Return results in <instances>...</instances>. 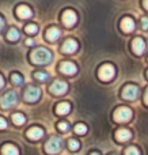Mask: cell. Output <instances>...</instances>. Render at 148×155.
I'll return each instance as SVG.
<instances>
[{"label": "cell", "instance_id": "6da1fadb", "mask_svg": "<svg viewBox=\"0 0 148 155\" xmlns=\"http://www.w3.org/2000/svg\"><path fill=\"white\" fill-rule=\"evenodd\" d=\"M30 59L34 64H48L52 60V53L45 48H37L31 52Z\"/></svg>", "mask_w": 148, "mask_h": 155}, {"label": "cell", "instance_id": "7a4b0ae2", "mask_svg": "<svg viewBox=\"0 0 148 155\" xmlns=\"http://www.w3.org/2000/svg\"><path fill=\"white\" fill-rule=\"evenodd\" d=\"M132 118V110L127 106H121L114 112V120L117 123H127Z\"/></svg>", "mask_w": 148, "mask_h": 155}, {"label": "cell", "instance_id": "3957f363", "mask_svg": "<svg viewBox=\"0 0 148 155\" xmlns=\"http://www.w3.org/2000/svg\"><path fill=\"white\" fill-rule=\"evenodd\" d=\"M61 146H63V142L60 137H50L48 140V143L45 144V150L48 154H57L60 150H61Z\"/></svg>", "mask_w": 148, "mask_h": 155}, {"label": "cell", "instance_id": "277c9868", "mask_svg": "<svg viewBox=\"0 0 148 155\" xmlns=\"http://www.w3.org/2000/svg\"><path fill=\"white\" fill-rule=\"evenodd\" d=\"M116 75V68L113 67L111 64H105L101 67L99 70V78L102 80H105V82H109V80H111Z\"/></svg>", "mask_w": 148, "mask_h": 155}, {"label": "cell", "instance_id": "5b68a950", "mask_svg": "<svg viewBox=\"0 0 148 155\" xmlns=\"http://www.w3.org/2000/svg\"><path fill=\"white\" fill-rule=\"evenodd\" d=\"M41 95V90L38 87H35V86H30V87L26 88V91H24V99L29 102H34L37 101L38 98H40Z\"/></svg>", "mask_w": 148, "mask_h": 155}, {"label": "cell", "instance_id": "8992f818", "mask_svg": "<svg viewBox=\"0 0 148 155\" xmlns=\"http://www.w3.org/2000/svg\"><path fill=\"white\" fill-rule=\"evenodd\" d=\"M76 21H78V15H76L75 11L65 10L64 12H63V23H64L65 26H68V27L73 26V25L76 23Z\"/></svg>", "mask_w": 148, "mask_h": 155}, {"label": "cell", "instance_id": "52a82bcc", "mask_svg": "<svg viewBox=\"0 0 148 155\" xmlns=\"http://www.w3.org/2000/svg\"><path fill=\"white\" fill-rule=\"evenodd\" d=\"M0 104H2V107H4V109H7V107L15 105L16 104V94L14 93V91H8L7 94H4V95H3Z\"/></svg>", "mask_w": 148, "mask_h": 155}, {"label": "cell", "instance_id": "ba28073f", "mask_svg": "<svg viewBox=\"0 0 148 155\" xmlns=\"http://www.w3.org/2000/svg\"><path fill=\"white\" fill-rule=\"evenodd\" d=\"M137 95H139V88L133 84H128L127 87L124 88V91H122V97H124L125 99H129V101L136 99Z\"/></svg>", "mask_w": 148, "mask_h": 155}, {"label": "cell", "instance_id": "9c48e42d", "mask_svg": "<svg viewBox=\"0 0 148 155\" xmlns=\"http://www.w3.org/2000/svg\"><path fill=\"white\" fill-rule=\"evenodd\" d=\"M67 90H68V84L65 82H63V80H56L50 86V91L53 94H56V95H63Z\"/></svg>", "mask_w": 148, "mask_h": 155}, {"label": "cell", "instance_id": "30bf717a", "mask_svg": "<svg viewBox=\"0 0 148 155\" xmlns=\"http://www.w3.org/2000/svg\"><path fill=\"white\" fill-rule=\"evenodd\" d=\"M60 71L67 74V75H73V74H76V71H78V67H76L72 61H63L61 65H60Z\"/></svg>", "mask_w": 148, "mask_h": 155}, {"label": "cell", "instance_id": "8fae6325", "mask_svg": "<svg viewBox=\"0 0 148 155\" xmlns=\"http://www.w3.org/2000/svg\"><path fill=\"white\" fill-rule=\"evenodd\" d=\"M16 14H18L19 18L27 19V18H30V16L33 15V11H31V8H30L29 5L21 4V5H18V8H16Z\"/></svg>", "mask_w": 148, "mask_h": 155}, {"label": "cell", "instance_id": "7c38bea8", "mask_svg": "<svg viewBox=\"0 0 148 155\" xmlns=\"http://www.w3.org/2000/svg\"><path fill=\"white\" fill-rule=\"evenodd\" d=\"M27 137L31 140H38L41 139V137L43 136V131L42 128H40V127H33V128H30L29 131H27Z\"/></svg>", "mask_w": 148, "mask_h": 155}, {"label": "cell", "instance_id": "4fadbf2b", "mask_svg": "<svg viewBox=\"0 0 148 155\" xmlns=\"http://www.w3.org/2000/svg\"><path fill=\"white\" fill-rule=\"evenodd\" d=\"M132 48H133V52H135L136 54H141L144 52V49H146V42H144V40H141L140 37H137L133 40Z\"/></svg>", "mask_w": 148, "mask_h": 155}, {"label": "cell", "instance_id": "5bb4252c", "mask_svg": "<svg viewBox=\"0 0 148 155\" xmlns=\"http://www.w3.org/2000/svg\"><path fill=\"white\" fill-rule=\"evenodd\" d=\"M76 49H78V42H76L73 38L67 40L64 42V45H63V52H64V53H73Z\"/></svg>", "mask_w": 148, "mask_h": 155}, {"label": "cell", "instance_id": "9a60e30c", "mask_svg": "<svg viewBox=\"0 0 148 155\" xmlns=\"http://www.w3.org/2000/svg\"><path fill=\"white\" fill-rule=\"evenodd\" d=\"M130 137H132V134H130L129 129L122 128L116 132V139L118 140V142H128Z\"/></svg>", "mask_w": 148, "mask_h": 155}, {"label": "cell", "instance_id": "2e32d148", "mask_svg": "<svg viewBox=\"0 0 148 155\" xmlns=\"http://www.w3.org/2000/svg\"><path fill=\"white\" fill-rule=\"evenodd\" d=\"M121 27H122V30H124V31L129 33V31H132V30L135 29V22H133V19H132V18L127 16V18L122 19V22H121Z\"/></svg>", "mask_w": 148, "mask_h": 155}, {"label": "cell", "instance_id": "e0dca14e", "mask_svg": "<svg viewBox=\"0 0 148 155\" xmlns=\"http://www.w3.org/2000/svg\"><path fill=\"white\" fill-rule=\"evenodd\" d=\"M56 112L57 114H61V116L67 114V113L71 112V104L69 102H60L56 107Z\"/></svg>", "mask_w": 148, "mask_h": 155}, {"label": "cell", "instance_id": "ac0fdd59", "mask_svg": "<svg viewBox=\"0 0 148 155\" xmlns=\"http://www.w3.org/2000/svg\"><path fill=\"white\" fill-rule=\"evenodd\" d=\"M3 155H19V150L14 144H4L3 146Z\"/></svg>", "mask_w": 148, "mask_h": 155}, {"label": "cell", "instance_id": "d6986e66", "mask_svg": "<svg viewBox=\"0 0 148 155\" xmlns=\"http://www.w3.org/2000/svg\"><path fill=\"white\" fill-rule=\"evenodd\" d=\"M60 34H61V31H60L59 27H50V29L48 30V33H46V37H48V40L50 41H54L57 40V38L60 37Z\"/></svg>", "mask_w": 148, "mask_h": 155}, {"label": "cell", "instance_id": "ffe728a7", "mask_svg": "<svg viewBox=\"0 0 148 155\" xmlns=\"http://www.w3.org/2000/svg\"><path fill=\"white\" fill-rule=\"evenodd\" d=\"M12 121L16 124V125H22V124L26 121V118H24V116L22 114V113H14L12 114Z\"/></svg>", "mask_w": 148, "mask_h": 155}, {"label": "cell", "instance_id": "44dd1931", "mask_svg": "<svg viewBox=\"0 0 148 155\" xmlns=\"http://www.w3.org/2000/svg\"><path fill=\"white\" fill-rule=\"evenodd\" d=\"M7 38L10 41H16L19 38V31L15 29V27H12V29L8 30V34H7Z\"/></svg>", "mask_w": 148, "mask_h": 155}, {"label": "cell", "instance_id": "7402d4cb", "mask_svg": "<svg viewBox=\"0 0 148 155\" xmlns=\"http://www.w3.org/2000/svg\"><path fill=\"white\" fill-rule=\"evenodd\" d=\"M75 132L78 135H84L87 132V127L84 124H76L75 125Z\"/></svg>", "mask_w": 148, "mask_h": 155}, {"label": "cell", "instance_id": "603a6c76", "mask_svg": "<svg viewBox=\"0 0 148 155\" xmlns=\"http://www.w3.org/2000/svg\"><path fill=\"white\" fill-rule=\"evenodd\" d=\"M68 147H69L72 151H76V150H79V147H80V143L75 139H71L69 142H68Z\"/></svg>", "mask_w": 148, "mask_h": 155}, {"label": "cell", "instance_id": "cb8c5ba5", "mask_svg": "<svg viewBox=\"0 0 148 155\" xmlns=\"http://www.w3.org/2000/svg\"><path fill=\"white\" fill-rule=\"evenodd\" d=\"M125 155H140V151L137 150V147H133V146H130V147L127 148V151H125Z\"/></svg>", "mask_w": 148, "mask_h": 155}, {"label": "cell", "instance_id": "d4e9b609", "mask_svg": "<svg viewBox=\"0 0 148 155\" xmlns=\"http://www.w3.org/2000/svg\"><path fill=\"white\" fill-rule=\"evenodd\" d=\"M26 31L29 33V34H35V33L38 31V27H37V25H27L26 26Z\"/></svg>", "mask_w": 148, "mask_h": 155}, {"label": "cell", "instance_id": "484cf974", "mask_svg": "<svg viewBox=\"0 0 148 155\" xmlns=\"http://www.w3.org/2000/svg\"><path fill=\"white\" fill-rule=\"evenodd\" d=\"M11 82H12L14 84H21L22 83V76L19 75V74H12V76H11Z\"/></svg>", "mask_w": 148, "mask_h": 155}, {"label": "cell", "instance_id": "4316f807", "mask_svg": "<svg viewBox=\"0 0 148 155\" xmlns=\"http://www.w3.org/2000/svg\"><path fill=\"white\" fill-rule=\"evenodd\" d=\"M34 76H35V79H38V80H46V79H48V74L42 72V71H38V72H35Z\"/></svg>", "mask_w": 148, "mask_h": 155}, {"label": "cell", "instance_id": "83f0119b", "mask_svg": "<svg viewBox=\"0 0 148 155\" xmlns=\"http://www.w3.org/2000/svg\"><path fill=\"white\" fill-rule=\"evenodd\" d=\"M59 128L61 129V131H67L69 127H68V123H65V121H61V123L59 124Z\"/></svg>", "mask_w": 148, "mask_h": 155}, {"label": "cell", "instance_id": "f1b7e54d", "mask_svg": "<svg viewBox=\"0 0 148 155\" xmlns=\"http://www.w3.org/2000/svg\"><path fill=\"white\" fill-rule=\"evenodd\" d=\"M141 27H143V30H148V18L141 19Z\"/></svg>", "mask_w": 148, "mask_h": 155}, {"label": "cell", "instance_id": "f546056e", "mask_svg": "<svg viewBox=\"0 0 148 155\" xmlns=\"http://www.w3.org/2000/svg\"><path fill=\"white\" fill-rule=\"evenodd\" d=\"M4 128H7V121L3 117H0V129H4Z\"/></svg>", "mask_w": 148, "mask_h": 155}, {"label": "cell", "instance_id": "4dcf8cb0", "mask_svg": "<svg viewBox=\"0 0 148 155\" xmlns=\"http://www.w3.org/2000/svg\"><path fill=\"white\" fill-rule=\"evenodd\" d=\"M26 44H27L29 46H31V45H34V41H33L31 38H27V40H26Z\"/></svg>", "mask_w": 148, "mask_h": 155}, {"label": "cell", "instance_id": "1f68e13d", "mask_svg": "<svg viewBox=\"0 0 148 155\" xmlns=\"http://www.w3.org/2000/svg\"><path fill=\"white\" fill-rule=\"evenodd\" d=\"M3 86H4V79H3V76L0 75V88H2Z\"/></svg>", "mask_w": 148, "mask_h": 155}, {"label": "cell", "instance_id": "d6a6232c", "mask_svg": "<svg viewBox=\"0 0 148 155\" xmlns=\"http://www.w3.org/2000/svg\"><path fill=\"white\" fill-rule=\"evenodd\" d=\"M144 101H146V104L148 105V88H147V91H146V95H144Z\"/></svg>", "mask_w": 148, "mask_h": 155}, {"label": "cell", "instance_id": "836d02e7", "mask_svg": "<svg viewBox=\"0 0 148 155\" xmlns=\"http://www.w3.org/2000/svg\"><path fill=\"white\" fill-rule=\"evenodd\" d=\"M3 26H4V21H3V18L0 16V29H2Z\"/></svg>", "mask_w": 148, "mask_h": 155}, {"label": "cell", "instance_id": "e575fe53", "mask_svg": "<svg viewBox=\"0 0 148 155\" xmlns=\"http://www.w3.org/2000/svg\"><path fill=\"white\" fill-rule=\"evenodd\" d=\"M144 7L148 10V0H144Z\"/></svg>", "mask_w": 148, "mask_h": 155}, {"label": "cell", "instance_id": "d590c367", "mask_svg": "<svg viewBox=\"0 0 148 155\" xmlns=\"http://www.w3.org/2000/svg\"><path fill=\"white\" fill-rule=\"evenodd\" d=\"M90 155H101V154H99V153H91Z\"/></svg>", "mask_w": 148, "mask_h": 155}, {"label": "cell", "instance_id": "8d00e7d4", "mask_svg": "<svg viewBox=\"0 0 148 155\" xmlns=\"http://www.w3.org/2000/svg\"><path fill=\"white\" fill-rule=\"evenodd\" d=\"M111 155H116V154H111Z\"/></svg>", "mask_w": 148, "mask_h": 155}, {"label": "cell", "instance_id": "74e56055", "mask_svg": "<svg viewBox=\"0 0 148 155\" xmlns=\"http://www.w3.org/2000/svg\"><path fill=\"white\" fill-rule=\"evenodd\" d=\"M147 76H148V72H147Z\"/></svg>", "mask_w": 148, "mask_h": 155}]
</instances>
